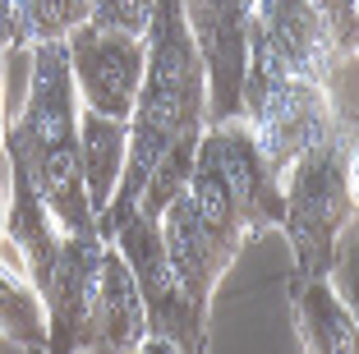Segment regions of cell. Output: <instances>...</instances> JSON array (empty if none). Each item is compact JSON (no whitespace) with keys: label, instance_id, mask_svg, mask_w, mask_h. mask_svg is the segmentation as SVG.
<instances>
[{"label":"cell","instance_id":"obj_15","mask_svg":"<svg viewBox=\"0 0 359 354\" xmlns=\"http://www.w3.org/2000/svg\"><path fill=\"white\" fill-rule=\"evenodd\" d=\"M0 336L28 354L46 350V308L42 294L28 276H14L10 267H0Z\"/></svg>","mask_w":359,"mask_h":354},{"label":"cell","instance_id":"obj_7","mask_svg":"<svg viewBox=\"0 0 359 354\" xmlns=\"http://www.w3.org/2000/svg\"><path fill=\"white\" fill-rule=\"evenodd\" d=\"M65 55H69V79H74V93L83 97V111L129 120L138 79H143V55H148L143 37L97 32L83 23L65 37Z\"/></svg>","mask_w":359,"mask_h":354},{"label":"cell","instance_id":"obj_3","mask_svg":"<svg viewBox=\"0 0 359 354\" xmlns=\"http://www.w3.org/2000/svg\"><path fill=\"white\" fill-rule=\"evenodd\" d=\"M281 193L295 276H327L341 230L355 226V115H337V125L295 156Z\"/></svg>","mask_w":359,"mask_h":354},{"label":"cell","instance_id":"obj_19","mask_svg":"<svg viewBox=\"0 0 359 354\" xmlns=\"http://www.w3.org/2000/svg\"><path fill=\"white\" fill-rule=\"evenodd\" d=\"M10 46H23V32L14 19V0H0V51H10Z\"/></svg>","mask_w":359,"mask_h":354},{"label":"cell","instance_id":"obj_8","mask_svg":"<svg viewBox=\"0 0 359 354\" xmlns=\"http://www.w3.org/2000/svg\"><path fill=\"white\" fill-rule=\"evenodd\" d=\"M102 235L93 230H69L60 235L51 281L42 290L46 308V350L42 354H79L88 350V313L97 294V271H102Z\"/></svg>","mask_w":359,"mask_h":354},{"label":"cell","instance_id":"obj_5","mask_svg":"<svg viewBox=\"0 0 359 354\" xmlns=\"http://www.w3.org/2000/svg\"><path fill=\"white\" fill-rule=\"evenodd\" d=\"M97 235L111 240L120 249V258H125L129 276L138 285V299H143L148 336L175 341L184 354H208V313L184 299L175 271L166 262V249H161L157 221H148L138 207H116L111 203L97 217Z\"/></svg>","mask_w":359,"mask_h":354},{"label":"cell","instance_id":"obj_6","mask_svg":"<svg viewBox=\"0 0 359 354\" xmlns=\"http://www.w3.org/2000/svg\"><path fill=\"white\" fill-rule=\"evenodd\" d=\"M240 115L254 129V143L263 152L267 170L285 179L295 156L313 147L318 138L337 125V111L327 102V88L304 79H263L240 88Z\"/></svg>","mask_w":359,"mask_h":354},{"label":"cell","instance_id":"obj_20","mask_svg":"<svg viewBox=\"0 0 359 354\" xmlns=\"http://www.w3.org/2000/svg\"><path fill=\"white\" fill-rule=\"evenodd\" d=\"M134 354H184V350H180L175 341H161V336H143Z\"/></svg>","mask_w":359,"mask_h":354},{"label":"cell","instance_id":"obj_21","mask_svg":"<svg viewBox=\"0 0 359 354\" xmlns=\"http://www.w3.org/2000/svg\"><path fill=\"white\" fill-rule=\"evenodd\" d=\"M5 198H10V161L0 152V226H5Z\"/></svg>","mask_w":359,"mask_h":354},{"label":"cell","instance_id":"obj_18","mask_svg":"<svg viewBox=\"0 0 359 354\" xmlns=\"http://www.w3.org/2000/svg\"><path fill=\"white\" fill-rule=\"evenodd\" d=\"M313 10L332 37V51L355 60V51H359V0H313Z\"/></svg>","mask_w":359,"mask_h":354},{"label":"cell","instance_id":"obj_9","mask_svg":"<svg viewBox=\"0 0 359 354\" xmlns=\"http://www.w3.org/2000/svg\"><path fill=\"white\" fill-rule=\"evenodd\" d=\"M189 32L198 42L203 74H208V125L240 115L244 83V23L254 0H180Z\"/></svg>","mask_w":359,"mask_h":354},{"label":"cell","instance_id":"obj_4","mask_svg":"<svg viewBox=\"0 0 359 354\" xmlns=\"http://www.w3.org/2000/svg\"><path fill=\"white\" fill-rule=\"evenodd\" d=\"M263 79L318 83L337 115H355V60L332 51L313 0H254L244 23V83Z\"/></svg>","mask_w":359,"mask_h":354},{"label":"cell","instance_id":"obj_10","mask_svg":"<svg viewBox=\"0 0 359 354\" xmlns=\"http://www.w3.org/2000/svg\"><path fill=\"white\" fill-rule=\"evenodd\" d=\"M143 336H148V318H143L138 285H134V276H129L120 249L106 240L102 244V271H97L93 313H88V350L134 354Z\"/></svg>","mask_w":359,"mask_h":354},{"label":"cell","instance_id":"obj_2","mask_svg":"<svg viewBox=\"0 0 359 354\" xmlns=\"http://www.w3.org/2000/svg\"><path fill=\"white\" fill-rule=\"evenodd\" d=\"M28 102L5 120L0 152L28 170L37 198L46 203L51 221L69 230H93L97 217L88 207L83 170H79V93L69 79L65 42L28 46Z\"/></svg>","mask_w":359,"mask_h":354},{"label":"cell","instance_id":"obj_14","mask_svg":"<svg viewBox=\"0 0 359 354\" xmlns=\"http://www.w3.org/2000/svg\"><path fill=\"white\" fill-rule=\"evenodd\" d=\"M125 147H129V120L79 111V170H83L93 217H102L106 203L116 198L120 170H125Z\"/></svg>","mask_w":359,"mask_h":354},{"label":"cell","instance_id":"obj_16","mask_svg":"<svg viewBox=\"0 0 359 354\" xmlns=\"http://www.w3.org/2000/svg\"><path fill=\"white\" fill-rule=\"evenodd\" d=\"M14 19H19L23 46L65 42L88 23V0H14Z\"/></svg>","mask_w":359,"mask_h":354},{"label":"cell","instance_id":"obj_12","mask_svg":"<svg viewBox=\"0 0 359 354\" xmlns=\"http://www.w3.org/2000/svg\"><path fill=\"white\" fill-rule=\"evenodd\" d=\"M5 161H10V198H5V226H0V235L19 249L23 267H28V281L37 285V294H42L46 281H51V267H55V253H60L65 230L51 221L46 203L37 198L28 170H23L14 156H5Z\"/></svg>","mask_w":359,"mask_h":354},{"label":"cell","instance_id":"obj_22","mask_svg":"<svg viewBox=\"0 0 359 354\" xmlns=\"http://www.w3.org/2000/svg\"><path fill=\"white\" fill-rule=\"evenodd\" d=\"M0 143H5V111H0Z\"/></svg>","mask_w":359,"mask_h":354},{"label":"cell","instance_id":"obj_1","mask_svg":"<svg viewBox=\"0 0 359 354\" xmlns=\"http://www.w3.org/2000/svg\"><path fill=\"white\" fill-rule=\"evenodd\" d=\"M143 79L129 111V147L116 184V207H138L161 221L194 166L198 134L208 129V74L180 0H157L143 32ZM106 203V207H111Z\"/></svg>","mask_w":359,"mask_h":354},{"label":"cell","instance_id":"obj_13","mask_svg":"<svg viewBox=\"0 0 359 354\" xmlns=\"http://www.w3.org/2000/svg\"><path fill=\"white\" fill-rule=\"evenodd\" d=\"M290 313L304 354H359L355 308L327 285V276H290Z\"/></svg>","mask_w":359,"mask_h":354},{"label":"cell","instance_id":"obj_11","mask_svg":"<svg viewBox=\"0 0 359 354\" xmlns=\"http://www.w3.org/2000/svg\"><path fill=\"white\" fill-rule=\"evenodd\" d=\"M157 226H161V249H166V262H170V271H175L184 299H189L194 308L208 313L212 308V290H217V281L226 276V262H222V253L212 249V240L203 235L198 212H194V203H189L184 189L166 203V212H161Z\"/></svg>","mask_w":359,"mask_h":354},{"label":"cell","instance_id":"obj_17","mask_svg":"<svg viewBox=\"0 0 359 354\" xmlns=\"http://www.w3.org/2000/svg\"><path fill=\"white\" fill-rule=\"evenodd\" d=\"M152 5L157 0H88V28L143 37L152 23Z\"/></svg>","mask_w":359,"mask_h":354}]
</instances>
